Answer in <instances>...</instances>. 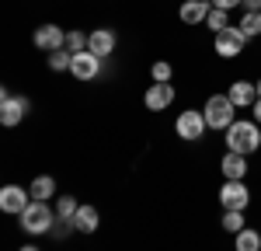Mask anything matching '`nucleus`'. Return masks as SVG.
Wrapping results in <instances>:
<instances>
[{
    "instance_id": "nucleus-1",
    "label": "nucleus",
    "mask_w": 261,
    "mask_h": 251,
    "mask_svg": "<svg viewBox=\"0 0 261 251\" xmlns=\"http://www.w3.org/2000/svg\"><path fill=\"white\" fill-rule=\"evenodd\" d=\"M261 146V126L254 119H237V122L226 129V150L230 154H254Z\"/></svg>"
},
{
    "instance_id": "nucleus-2",
    "label": "nucleus",
    "mask_w": 261,
    "mask_h": 251,
    "mask_svg": "<svg viewBox=\"0 0 261 251\" xmlns=\"http://www.w3.org/2000/svg\"><path fill=\"white\" fill-rule=\"evenodd\" d=\"M56 223V206H49V203H39V199H32L28 209L21 213V230L24 234H32V237H42V234H49Z\"/></svg>"
},
{
    "instance_id": "nucleus-3",
    "label": "nucleus",
    "mask_w": 261,
    "mask_h": 251,
    "mask_svg": "<svg viewBox=\"0 0 261 251\" xmlns=\"http://www.w3.org/2000/svg\"><path fill=\"white\" fill-rule=\"evenodd\" d=\"M233 112H237V105L230 102V94H213V98H205V108H202L205 126H209V129H223V133L237 122Z\"/></svg>"
},
{
    "instance_id": "nucleus-4",
    "label": "nucleus",
    "mask_w": 261,
    "mask_h": 251,
    "mask_svg": "<svg viewBox=\"0 0 261 251\" xmlns=\"http://www.w3.org/2000/svg\"><path fill=\"white\" fill-rule=\"evenodd\" d=\"M32 112V102L24 94H11V91H0V126L14 129L21 126V119Z\"/></svg>"
},
{
    "instance_id": "nucleus-5",
    "label": "nucleus",
    "mask_w": 261,
    "mask_h": 251,
    "mask_svg": "<svg viewBox=\"0 0 261 251\" xmlns=\"http://www.w3.org/2000/svg\"><path fill=\"white\" fill-rule=\"evenodd\" d=\"M216 56H223V60H233V56H241L244 45H247V35H244L237 24H230V28H223L220 35H216Z\"/></svg>"
},
{
    "instance_id": "nucleus-6",
    "label": "nucleus",
    "mask_w": 261,
    "mask_h": 251,
    "mask_svg": "<svg viewBox=\"0 0 261 251\" xmlns=\"http://www.w3.org/2000/svg\"><path fill=\"white\" fill-rule=\"evenodd\" d=\"M174 129H178V136H181V140L195 143V140H202V136H205V129H209V126H205V115H202V112L188 108V112H181V115H178Z\"/></svg>"
},
{
    "instance_id": "nucleus-7",
    "label": "nucleus",
    "mask_w": 261,
    "mask_h": 251,
    "mask_svg": "<svg viewBox=\"0 0 261 251\" xmlns=\"http://www.w3.org/2000/svg\"><path fill=\"white\" fill-rule=\"evenodd\" d=\"M28 203H32V192L21 185H4L0 188V209L4 213H11V216H21L24 209H28Z\"/></svg>"
},
{
    "instance_id": "nucleus-8",
    "label": "nucleus",
    "mask_w": 261,
    "mask_h": 251,
    "mask_svg": "<svg viewBox=\"0 0 261 251\" xmlns=\"http://www.w3.org/2000/svg\"><path fill=\"white\" fill-rule=\"evenodd\" d=\"M32 42H35V49H42V53H56V49H66V32H63L60 24H39Z\"/></svg>"
},
{
    "instance_id": "nucleus-9",
    "label": "nucleus",
    "mask_w": 261,
    "mask_h": 251,
    "mask_svg": "<svg viewBox=\"0 0 261 251\" xmlns=\"http://www.w3.org/2000/svg\"><path fill=\"white\" fill-rule=\"evenodd\" d=\"M247 203H251V188L244 182H223V188H220L223 209H247Z\"/></svg>"
},
{
    "instance_id": "nucleus-10",
    "label": "nucleus",
    "mask_w": 261,
    "mask_h": 251,
    "mask_svg": "<svg viewBox=\"0 0 261 251\" xmlns=\"http://www.w3.org/2000/svg\"><path fill=\"white\" fill-rule=\"evenodd\" d=\"M143 105L150 108V112H164V108H171L174 105V87L171 84H150L146 87V94H143Z\"/></svg>"
},
{
    "instance_id": "nucleus-11",
    "label": "nucleus",
    "mask_w": 261,
    "mask_h": 251,
    "mask_svg": "<svg viewBox=\"0 0 261 251\" xmlns=\"http://www.w3.org/2000/svg\"><path fill=\"white\" fill-rule=\"evenodd\" d=\"M70 73L77 77V81H94L101 73V60L94 53H77L73 56V66H70Z\"/></svg>"
},
{
    "instance_id": "nucleus-12",
    "label": "nucleus",
    "mask_w": 261,
    "mask_h": 251,
    "mask_svg": "<svg viewBox=\"0 0 261 251\" xmlns=\"http://www.w3.org/2000/svg\"><path fill=\"white\" fill-rule=\"evenodd\" d=\"M209 11H213V4H209V0H185V4H181V11H178V18L185 21V24H205Z\"/></svg>"
},
{
    "instance_id": "nucleus-13",
    "label": "nucleus",
    "mask_w": 261,
    "mask_h": 251,
    "mask_svg": "<svg viewBox=\"0 0 261 251\" xmlns=\"http://www.w3.org/2000/svg\"><path fill=\"white\" fill-rule=\"evenodd\" d=\"M87 53H94L98 60H105V56H112V53H115V32H112V28H98V32H91V42H87Z\"/></svg>"
},
{
    "instance_id": "nucleus-14",
    "label": "nucleus",
    "mask_w": 261,
    "mask_h": 251,
    "mask_svg": "<svg viewBox=\"0 0 261 251\" xmlns=\"http://www.w3.org/2000/svg\"><path fill=\"white\" fill-rule=\"evenodd\" d=\"M226 94H230V102L237 105V108H247V105L258 102V84H251V81H233Z\"/></svg>"
},
{
    "instance_id": "nucleus-15",
    "label": "nucleus",
    "mask_w": 261,
    "mask_h": 251,
    "mask_svg": "<svg viewBox=\"0 0 261 251\" xmlns=\"http://www.w3.org/2000/svg\"><path fill=\"white\" fill-rule=\"evenodd\" d=\"M220 171L226 182H244L247 178V157L244 154H226L220 161Z\"/></svg>"
},
{
    "instance_id": "nucleus-16",
    "label": "nucleus",
    "mask_w": 261,
    "mask_h": 251,
    "mask_svg": "<svg viewBox=\"0 0 261 251\" xmlns=\"http://www.w3.org/2000/svg\"><path fill=\"white\" fill-rule=\"evenodd\" d=\"M28 192H32V199H39V203H49V199L56 195V178H53V174H39V178L28 185Z\"/></svg>"
},
{
    "instance_id": "nucleus-17",
    "label": "nucleus",
    "mask_w": 261,
    "mask_h": 251,
    "mask_svg": "<svg viewBox=\"0 0 261 251\" xmlns=\"http://www.w3.org/2000/svg\"><path fill=\"white\" fill-rule=\"evenodd\" d=\"M98 209L94 206H81L77 209V216H73V227L81 230V234H94V230H98Z\"/></svg>"
},
{
    "instance_id": "nucleus-18",
    "label": "nucleus",
    "mask_w": 261,
    "mask_h": 251,
    "mask_svg": "<svg viewBox=\"0 0 261 251\" xmlns=\"http://www.w3.org/2000/svg\"><path fill=\"white\" fill-rule=\"evenodd\" d=\"M233 248L237 251H261V234L254 227H244L241 234H233Z\"/></svg>"
},
{
    "instance_id": "nucleus-19",
    "label": "nucleus",
    "mask_w": 261,
    "mask_h": 251,
    "mask_svg": "<svg viewBox=\"0 0 261 251\" xmlns=\"http://www.w3.org/2000/svg\"><path fill=\"white\" fill-rule=\"evenodd\" d=\"M237 28H241L247 39L261 35V11H244V14H241V24H237Z\"/></svg>"
},
{
    "instance_id": "nucleus-20",
    "label": "nucleus",
    "mask_w": 261,
    "mask_h": 251,
    "mask_svg": "<svg viewBox=\"0 0 261 251\" xmlns=\"http://www.w3.org/2000/svg\"><path fill=\"white\" fill-rule=\"evenodd\" d=\"M205 28H209L213 35H220L223 28H230V11H223V7H213V11H209V18H205Z\"/></svg>"
},
{
    "instance_id": "nucleus-21",
    "label": "nucleus",
    "mask_w": 261,
    "mask_h": 251,
    "mask_svg": "<svg viewBox=\"0 0 261 251\" xmlns=\"http://www.w3.org/2000/svg\"><path fill=\"white\" fill-rule=\"evenodd\" d=\"M70 66H73V53H70V49H56V53H49V70L63 73V70H70Z\"/></svg>"
},
{
    "instance_id": "nucleus-22",
    "label": "nucleus",
    "mask_w": 261,
    "mask_h": 251,
    "mask_svg": "<svg viewBox=\"0 0 261 251\" xmlns=\"http://www.w3.org/2000/svg\"><path fill=\"white\" fill-rule=\"evenodd\" d=\"M244 227H247V223H244V209H226V213H223V230L241 234Z\"/></svg>"
},
{
    "instance_id": "nucleus-23",
    "label": "nucleus",
    "mask_w": 261,
    "mask_h": 251,
    "mask_svg": "<svg viewBox=\"0 0 261 251\" xmlns=\"http://www.w3.org/2000/svg\"><path fill=\"white\" fill-rule=\"evenodd\" d=\"M77 199H73V195H60V199H56V216H60V220H73V216H77Z\"/></svg>"
},
{
    "instance_id": "nucleus-24",
    "label": "nucleus",
    "mask_w": 261,
    "mask_h": 251,
    "mask_svg": "<svg viewBox=\"0 0 261 251\" xmlns=\"http://www.w3.org/2000/svg\"><path fill=\"white\" fill-rule=\"evenodd\" d=\"M87 42L91 35H84V32H66V49L77 56V53H87Z\"/></svg>"
},
{
    "instance_id": "nucleus-25",
    "label": "nucleus",
    "mask_w": 261,
    "mask_h": 251,
    "mask_svg": "<svg viewBox=\"0 0 261 251\" xmlns=\"http://www.w3.org/2000/svg\"><path fill=\"white\" fill-rule=\"evenodd\" d=\"M70 230H77V227H73V220H60V216H56V223H53L49 234H53V241H66V237H70Z\"/></svg>"
},
{
    "instance_id": "nucleus-26",
    "label": "nucleus",
    "mask_w": 261,
    "mask_h": 251,
    "mask_svg": "<svg viewBox=\"0 0 261 251\" xmlns=\"http://www.w3.org/2000/svg\"><path fill=\"white\" fill-rule=\"evenodd\" d=\"M150 73H153V81H157V84H171V63L157 60L153 66H150Z\"/></svg>"
},
{
    "instance_id": "nucleus-27",
    "label": "nucleus",
    "mask_w": 261,
    "mask_h": 251,
    "mask_svg": "<svg viewBox=\"0 0 261 251\" xmlns=\"http://www.w3.org/2000/svg\"><path fill=\"white\" fill-rule=\"evenodd\" d=\"M213 7H223V11H233V7H241L244 0H209Z\"/></svg>"
},
{
    "instance_id": "nucleus-28",
    "label": "nucleus",
    "mask_w": 261,
    "mask_h": 251,
    "mask_svg": "<svg viewBox=\"0 0 261 251\" xmlns=\"http://www.w3.org/2000/svg\"><path fill=\"white\" fill-rule=\"evenodd\" d=\"M244 11H261V0H244Z\"/></svg>"
},
{
    "instance_id": "nucleus-29",
    "label": "nucleus",
    "mask_w": 261,
    "mask_h": 251,
    "mask_svg": "<svg viewBox=\"0 0 261 251\" xmlns=\"http://www.w3.org/2000/svg\"><path fill=\"white\" fill-rule=\"evenodd\" d=\"M251 112H254V122L261 126V98H258V102H254V105H251Z\"/></svg>"
},
{
    "instance_id": "nucleus-30",
    "label": "nucleus",
    "mask_w": 261,
    "mask_h": 251,
    "mask_svg": "<svg viewBox=\"0 0 261 251\" xmlns=\"http://www.w3.org/2000/svg\"><path fill=\"white\" fill-rule=\"evenodd\" d=\"M18 251H42V248H35V244H21Z\"/></svg>"
},
{
    "instance_id": "nucleus-31",
    "label": "nucleus",
    "mask_w": 261,
    "mask_h": 251,
    "mask_svg": "<svg viewBox=\"0 0 261 251\" xmlns=\"http://www.w3.org/2000/svg\"><path fill=\"white\" fill-rule=\"evenodd\" d=\"M258 98H261V81H258Z\"/></svg>"
}]
</instances>
